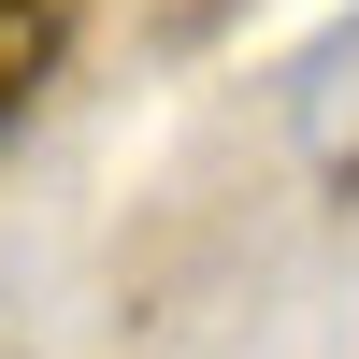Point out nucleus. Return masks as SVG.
I'll use <instances>...</instances> for the list:
<instances>
[{"label":"nucleus","instance_id":"1","mask_svg":"<svg viewBox=\"0 0 359 359\" xmlns=\"http://www.w3.org/2000/svg\"><path fill=\"white\" fill-rule=\"evenodd\" d=\"M57 43H72V15H57V0H0V130H15L29 101H43Z\"/></svg>","mask_w":359,"mask_h":359}]
</instances>
